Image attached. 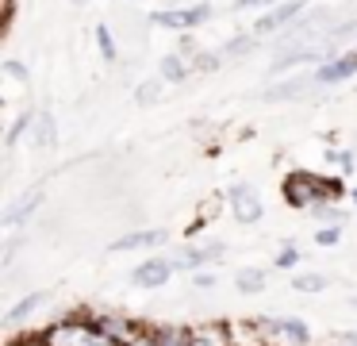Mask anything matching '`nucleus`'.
<instances>
[{"mask_svg": "<svg viewBox=\"0 0 357 346\" xmlns=\"http://www.w3.org/2000/svg\"><path fill=\"white\" fill-rule=\"evenodd\" d=\"M43 204V185H35V189H27L20 200H12V208H4V215H0V223H4V231H16L24 227L27 219L35 215V208Z\"/></svg>", "mask_w": 357, "mask_h": 346, "instance_id": "14", "label": "nucleus"}, {"mask_svg": "<svg viewBox=\"0 0 357 346\" xmlns=\"http://www.w3.org/2000/svg\"><path fill=\"white\" fill-rule=\"evenodd\" d=\"M177 273V266H173V258H162V254H150V258H142L139 266L131 269V284L135 289H162L169 277Z\"/></svg>", "mask_w": 357, "mask_h": 346, "instance_id": "8", "label": "nucleus"}, {"mask_svg": "<svg viewBox=\"0 0 357 346\" xmlns=\"http://www.w3.org/2000/svg\"><path fill=\"white\" fill-rule=\"evenodd\" d=\"M165 231L162 227H139V231H127V235H119V238H112L108 243V250L112 254H131V250H158V246L165 243Z\"/></svg>", "mask_w": 357, "mask_h": 346, "instance_id": "10", "label": "nucleus"}, {"mask_svg": "<svg viewBox=\"0 0 357 346\" xmlns=\"http://www.w3.org/2000/svg\"><path fill=\"white\" fill-rule=\"evenodd\" d=\"M223 258H227V246L211 238V243H185L177 254H173V266L177 269H196V273H200V269H215Z\"/></svg>", "mask_w": 357, "mask_h": 346, "instance_id": "7", "label": "nucleus"}, {"mask_svg": "<svg viewBox=\"0 0 357 346\" xmlns=\"http://www.w3.org/2000/svg\"><path fill=\"white\" fill-rule=\"evenodd\" d=\"M315 73H292V77H284V81H273V85H265L261 89V100H300V96H307L311 89H315Z\"/></svg>", "mask_w": 357, "mask_h": 346, "instance_id": "11", "label": "nucleus"}, {"mask_svg": "<svg viewBox=\"0 0 357 346\" xmlns=\"http://www.w3.org/2000/svg\"><path fill=\"white\" fill-rule=\"evenodd\" d=\"M192 73H196L192 62H188L185 54H177V50H169V54L162 58V66H158V77H162L165 85H185Z\"/></svg>", "mask_w": 357, "mask_h": 346, "instance_id": "17", "label": "nucleus"}, {"mask_svg": "<svg viewBox=\"0 0 357 346\" xmlns=\"http://www.w3.org/2000/svg\"><path fill=\"white\" fill-rule=\"evenodd\" d=\"M188 331H192V327H177V323H154V327H142L127 346H188Z\"/></svg>", "mask_w": 357, "mask_h": 346, "instance_id": "9", "label": "nucleus"}, {"mask_svg": "<svg viewBox=\"0 0 357 346\" xmlns=\"http://www.w3.org/2000/svg\"><path fill=\"white\" fill-rule=\"evenodd\" d=\"M93 319H96V327H100L108 338H116L119 346H127L142 331V323H135L131 315H123V312H93Z\"/></svg>", "mask_w": 357, "mask_h": 346, "instance_id": "12", "label": "nucleus"}, {"mask_svg": "<svg viewBox=\"0 0 357 346\" xmlns=\"http://www.w3.org/2000/svg\"><path fill=\"white\" fill-rule=\"evenodd\" d=\"M12 346H43V343H39V335H27V338H20V343H12Z\"/></svg>", "mask_w": 357, "mask_h": 346, "instance_id": "34", "label": "nucleus"}, {"mask_svg": "<svg viewBox=\"0 0 357 346\" xmlns=\"http://www.w3.org/2000/svg\"><path fill=\"white\" fill-rule=\"evenodd\" d=\"M273 266H277V269H296V266H300V246H296V243H284V246L277 250V258H273Z\"/></svg>", "mask_w": 357, "mask_h": 346, "instance_id": "26", "label": "nucleus"}, {"mask_svg": "<svg viewBox=\"0 0 357 346\" xmlns=\"http://www.w3.org/2000/svg\"><path fill=\"white\" fill-rule=\"evenodd\" d=\"M39 343L43 346H119L116 338H108L100 327H96L93 315H62L54 319L50 327L39 331Z\"/></svg>", "mask_w": 357, "mask_h": 346, "instance_id": "2", "label": "nucleus"}, {"mask_svg": "<svg viewBox=\"0 0 357 346\" xmlns=\"http://www.w3.org/2000/svg\"><path fill=\"white\" fill-rule=\"evenodd\" d=\"M280 0H234V12H250V8H265V12H269V8H277Z\"/></svg>", "mask_w": 357, "mask_h": 346, "instance_id": "32", "label": "nucleus"}, {"mask_svg": "<svg viewBox=\"0 0 357 346\" xmlns=\"http://www.w3.org/2000/svg\"><path fill=\"white\" fill-rule=\"evenodd\" d=\"M354 308H357V296H354Z\"/></svg>", "mask_w": 357, "mask_h": 346, "instance_id": "36", "label": "nucleus"}, {"mask_svg": "<svg viewBox=\"0 0 357 346\" xmlns=\"http://www.w3.org/2000/svg\"><path fill=\"white\" fill-rule=\"evenodd\" d=\"M188 346H238L234 323H200L188 331Z\"/></svg>", "mask_w": 357, "mask_h": 346, "instance_id": "13", "label": "nucleus"}, {"mask_svg": "<svg viewBox=\"0 0 357 346\" xmlns=\"http://www.w3.org/2000/svg\"><path fill=\"white\" fill-rule=\"evenodd\" d=\"M192 284H196V289H215L219 273H215V269H200V273H192Z\"/></svg>", "mask_w": 357, "mask_h": 346, "instance_id": "31", "label": "nucleus"}, {"mask_svg": "<svg viewBox=\"0 0 357 346\" xmlns=\"http://www.w3.org/2000/svg\"><path fill=\"white\" fill-rule=\"evenodd\" d=\"M31 143L39 146V150H50V146L58 143V123H54V112H50V108H43V112L35 115V123H31Z\"/></svg>", "mask_w": 357, "mask_h": 346, "instance_id": "18", "label": "nucleus"}, {"mask_svg": "<svg viewBox=\"0 0 357 346\" xmlns=\"http://www.w3.org/2000/svg\"><path fill=\"white\" fill-rule=\"evenodd\" d=\"M223 204H227V212H231L242 227H250V223H257L265 215L261 192H257V185H250V181H234L231 189L223 192Z\"/></svg>", "mask_w": 357, "mask_h": 346, "instance_id": "5", "label": "nucleus"}, {"mask_svg": "<svg viewBox=\"0 0 357 346\" xmlns=\"http://www.w3.org/2000/svg\"><path fill=\"white\" fill-rule=\"evenodd\" d=\"M303 12H307V0H280L277 8H269V12L261 15V20H254V27H250V31H254L257 38H269V35L277 38V35H284V31L292 27Z\"/></svg>", "mask_w": 357, "mask_h": 346, "instance_id": "6", "label": "nucleus"}, {"mask_svg": "<svg viewBox=\"0 0 357 346\" xmlns=\"http://www.w3.org/2000/svg\"><path fill=\"white\" fill-rule=\"evenodd\" d=\"M349 200H354V204H357V189H349Z\"/></svg>", "mask_w": 357, "mask_h": 346, "instance_id": "35", "label": "nucleus"}, {"mask_svg": "<svg viewBox=\"0 0 357 346\" xmlns=\"http://www.w3.org/2000/svg\"><path fill=\"white\" fill-rule=\"evenodd\" d=\"M311 219H319L323 227H342L346 223V208H338V200H323V204L307 208Z\"/></svg>", "mask_w": 357, "mask_h": 346, "instance_id": "20", "label": "nucleus"}, {"mask_svg": "<svg viewBox=\"0 0 357 346\" xmlns=\"http://www.w3.org/2000/svg\"><path fill=\"white\" fill-rule=\"evenodd\" d=\"M280 192H284V200L292 208L307 212V208L323 204V200H342L346 196V181H342V177L307 173V169H292V173L284 177V185H280Z\"/></svg>", "mask_w": 357, "mask_h": 346, "instance_id": "1", "label": "nucleus"}, {"mask_svg": "<svg viewBox=\"0 0 357 346\" xmlns=\"http://www.w3.org/2000/svg\"><path fill=\"white\" fill-rule=\"evenodd\" d=\"M265 284H269V273L257 266H246L234 273V289L242 292V296H257V292H265Z\"/></svg>", "mask_w": 357, "mask_h": 346, "instance_id": "19", "label": "nucleus"}, {"mask_svg": "<svg viewBox=\"0 0 357 346\" xmlns=\"http://www.w3.org/2000/svg\"><path fill=\"white\" fill-rule=\"evenodd\" d=\"M331 343L334 346H357V331H334V335H331Z\"/></svg>", "mask_w": 357, "mask_h": 346, "instance_id": "33", "label": "nucleus"}, {"mask_svg": "<svg viewBox=\"0 0 357 346\" xmlns=\"http://www.w3.org/2000/svg\"><path fill=\"white\" fill-rule=\"evenodd\" d=\"M93 38H96V46H100V58H104V62H116V58H119V43H116V35H112L108 23H96V27H93Z\"/></svg>", "mask_w": 357, "mask_h": 346, "instance_id": "23", "label": "nucleus"}, {"mask_svg": "<svg viewBox=\"0 0 357 346\" xmlns=\"http://www.w3.org/2000/svg\"><path fill=\"white\" fill-rule=\"evenodd\" d=\"M219 62H223V54L200 50V54H196V62H192V69H196V73H208V69H219Z\"/></svg>", "mask_w": 357, "mask_h": 346, "instance_id": "29", "label": "nucleus"}, {"mask_svg": "<svg viewBox=\"0 0 357 346\" xmlns=\"http://www.w3.org/2000/svg\"><path fill=\"white\" fill-rule=\"evenodd\" d=\"M342 243V227H319L315 231V246H338Z\"/></svg>", "mask_w": 357, "mask_h": 346, "instance_id": "30", "label": "nucleus"}, {"mask_svg": "<svg viewBox=\"0 0 357 346\" xmlns=\"http://www.w3.org/2000/svg\"><path fill=\"white\" fill-rule=\"evenodd\" d=\"M0 69H4V77H16L20 85H24V81H31V69H27L24 62H16V58H8V62H4Z\"/></svg>", "mask_w": 357, "mask_h": 346, "instance_id": "28", "label": "nucleus"}, {"mask_svg": "<svg viewBox=\"0 0 357 346\" xmlns=\"http://www.w3.org/2000/svg\"><path fill=\"white\" fill-rule=\"evenodd\" d=\"M326 158H331L334 166L342 169V177L354 173V154H349V150H338V146H331V150H326Z\"/></svg>", "mask_w": 357, "mask_h": 346, "instance_id": "27", "label": "nucleus"}, {"mask_svg": "<svg viewBox=\"0 0 357 346\" xmlns=\"http://www.w3.org/2000/svg\"><path fill=\"white\" fill-rule=\"evenodd\" d=\"M35 115H39V112H20L16 120L8 123V131H4V146H8V150L20 143V138H24V131L31 135V123H35Z\"/></svg>", "mask_w": 357, "mask_h": 346, "instance_id": "24", "label": "nucleus"}, {"mask_svg": "<svg viewBox=\"0 0 357 346\" xmlns=\"http://www.w3.org/2000/svg\"><path fill=\"white\" fill-rule=\"evenodd\" d=\"M162 92H165L162 77H146V81H139V89H135V104H139V108H154L158 100H162Z\"/></svg>", "mask_w": 357, "mask_h": 346, "instance_id": "22", "label": "nucleus"}, {"mask_svg": "<svg viewBox=\"0 0 357 346\" xmlns=\"http://www.w3.org/2000/svg\"><path fill=\"white\" fill-rule=\"evenodd\" d=\"M292 289L296 292H323V289H331V277L326 273H292Z\"/></svg>", "mask_w": 357, "mask_h": 346, "instance_id": "25", "label": "nucleus"}, {"mask_svg": "<svg viewBox=\"0 0 357 346\" xmlns=\"http://www.w3.org/2000/svg\"><path fill=\"white\" fill-rule=\"evenodd\" d=\"M257 43H261V38H257L254 31H242V35L227 38V43H223V62H234V58H242V54H250Z\"/></svg>", "mask_w": 357, "mask_h": 346, "instance_id": "21", "label": "nucleus"}, {"mask_svg": "<svg viewBox=\"0 0 357 346\" xmlns=\"http://www.w3.org/2000/svg\"><path fill=\"white\" fill-rule=\"evenodd\" d=\"M47 300H50V292H43V289L27 292V296H20L16 304H12L8 312H4V323H8V327H20V323H27V319H31V315L39 312V308L47 304Z\"/></svg>", "mask_w": 357, "mask_h": 346, "instance_id": "16", "label": "nucleus"}, {"mask_svg": "<svg viewBox=\"0 0 357 346\" xmlns=\"http://www.w3.org/2000/svg\"><path fill=\"white\" fill-rule=\"evenodd\" d=\"M349 77H357V50L342 54V58H331L326 66L315 69L319 85H342V81H349Z\"/></svg>", "mask_w": 357, "mask_h": 346, "instance_id": "15", "label": "nucleus"}, {"mask_svg": "<svg viewBox=\"0 0 357 346\" xmlns=\"http://www.w3.org/2000/svg\"><path fill=\"white\" fill-rule=\"evenodd\" d=\"M250 323L265 346H311V323L300 315H254Z\"/></svg>", "mask_w": 357, "mask_h": 346, "instance_id": "3", "label": "nucleus"}, {"mask_svg": "<svg viewBox=\"0 0 357 346\" xmlns=\"http://www.w3.org/2000/svg\"><path fill=\"white\" fill-rule=\"evenodd\" d=\"M215 15V8L211 4H177V8H158L154 15H150V23L154 27H165V31H181V35H188V31L204 27V23Z\"/></svg>", "mask_w": 357, "mask_h": 346, "instance_id": "4", "label": "nucleus"}]
</instances>
